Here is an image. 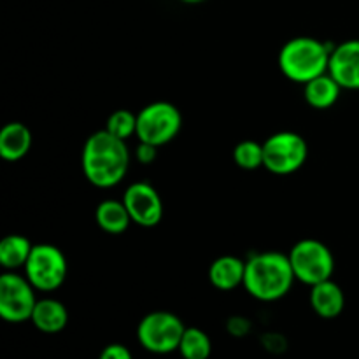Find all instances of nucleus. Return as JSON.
<instances>
[{
	"label": "nucleus",
	"mask_w": 359,
	"mask_h": 359,
	"mask_svg": "<svg viewBox=\"0 0 359 359\" xmlns=\"http://www.w3.org/2000/svg\"><path fill=\"white\" fill-rule=\"evenodd\" d=\"M342 86L328 72L305 84V100L314 109H330L340 97Z\"/></svg>",
	"instance_id": "nucleus-16"
},
{
	"label": "nucleus",
	"mask_w": 359,
	"mask_h": 359,
	"mask_svg": "<svg viewBox=\"0 0 359 359\" xmlns=\"http://www.w3.org/2000/svg\"><path fill=\"white\" fill-rule=\"evenodd\" d=\"M98 359H133V358L128 347L121 346V344H111V346H107L104 351H102Z\"/></svg>",
	"instance_id": "nucleus-22"
},
{
	"label": "nucleus",
	"mask_w": 359,
	"mask_h": 359,
	"mask_svg": "<svg viewBox=\"0 0 359 359\" xmlns=\"http://www.w3.org/2000/svg\"><path fill=\"white\" fill-rule=\"evenodd\" d=\"M263 167L277 175H287L300 170L309 156V146L294 132H279L270 135L263 144Z\"/></svg>",
	"instance_id": "nucleus-7"
},
{
	"label": "nucleus",
	"mask_w": 359,
	"mask_h": 359,
	"mask_svg": "<svg viewBox=\"0 0 359 359\" xmlns=\"http://www.w3.org/2000/svg\"><path fill=\"white\" fill-rule=\"evenodd\" d=\"M186 326L172 312L156 311L144 316L137 326L140 346L153 354H168L179 351Z\"/></svg>",
	"instance_id": "nucleus-5"
},
{
	"label": "nucleus",
	"mask_w": 359,
	"mask_h": 359,
	"mask_svg": "<svg viewBox=\"0 0 359 359\" xmlns=\"http://www.w3.org/2000/svg\"><path fill=\"white\" fill-rule=\"evenodd\" d=\"M328 74L342 90H359V39L335 46L330 55Z\"/></svg>",
	"instance_id": "nucleus-11"
},
{
	"label": "nucleus",
	"mask_w": 359,
	"mask_h": 359,
	"mask_svg": "<svg viewBox=\"0 0 359 359\" xmlns=\"http://www.w3.org/2000/svg\"><path fill=\"white\" fill-rule=\"evenodd\" d=\"M67 259L56 245L39 244L34 245L25 265L27 279L39 291H55L65 283Z\"/></svg>",
	"instance_id": "nucleus-8"
},
{
	"label": "nucleus",
	"mask_w": 359,
	"mask_h": 359,
	"mask_svg": "<svg viewBox=\"0 0 359 359\" xmlns=\"http://www.w3.org/2000/svg\"><path fill=\"white\" fill-rule=\"evenodd\" d=\"M182 116L170 102H153L137 114V137L151 146H165L179 133Z\"/></svg>",
	"instance_id": "nucleus-6"
},
{
	"label": "nucleus",
	"mask_w": 359,
	"mask_h": 359,
	"mask_svg": "<svg viewBox=\"0 0 359 359\" xmlns=\"http://www.w3.org/2000/svg\"><path fill=\"white\" fill-rule=\"evenodd\" d=\"M294 279L290 256L280 252H262L245 262L244 287L259 302H276L286 297Z\"/></svg>",
	"instance_id": "nucleus-2"
},
{
	"label": "nucleus",
	"mask_w": 359,
	"mask_h": 359,
	"mask_svg": "<svg viewBox=\"0 0 359 359\" xmlns=\"http://www.w3.org/2000/svg\"><path fill=\"white\" fill-rule=\"evenodd\" d=\"M32 323L35 328L42 333H60L69 323V312H67L65 305L53 298H44V300H37L32 314Z\"/></svg>",
	"instance_id": "nucleus-15"
},
{
	"label": "nucleus",
	"mask_w": 359,
	"mask_h": 359,
	"mask_svg": "<svg viewBox=\"0 0 359 359\" xmlns=\"http://www.w3.org/2000/svg\"><path fill=\"white\" fill-rule=\"evenodd\" d=\"M311 305L316 314L323 319H335L346 307V297L342 287L332 279L312 286Z\"/></svg>",
	"instance_id": "nucleus-12"
},
{
	"label": "nucleus",
	"mask_w": 359,
	"mask_h": 359,
	"mask_svg": "<svg viewBox=\"0 0 359 359\" xmlns=\"http://www.w3.org/2000/svg\"><path fill=\"white\" fill-rule=\"evenodd\" d=\"M123 203L126 205L132 223L139 226H156L163 216V202L156 189L147 182H133L128 186Z\"/></svg>",
	"instance_id": "nucleus-10"
},
{
	"label": "nucleus",
	"mask_w": 359,
	"mask_h": 359,
	"mask_svg": "<svg viewBox=\"0 0 359 359\" xmlns=\"http://www.w3.org/2000/svg\"><path fill=\"white\" fill-rule=\"evenodd\" d=\"M233 161L244 170H256L265 163V154H263V144L255 140H244L237 144L233 149Z\"/></svg>",
	"instance_id": "nucleus-20"
},
{
	"label": "nucleus",
	"mask_w": 359,
	"mask_h": 359,
	"mask_svg": "<svg viewBox=\"0 0 359 359\" xmlns=\"http://www.w3.org/2000/svg\"><path fill=\"white\" fill-rule=\"evenodd\" d=\"M32 147V132L23 123H7L0 132V156L6 161H20Z\"/></svg>",
	"instance_id": "nucleus-14"
},
{
	"label": "nucleus",
	"mask_w": 359,
	"mask_h": 359,
	"mask_svg": "<svg viewBox=\"0 0 359 359\" xmlns=\"http://www.w3.org/2000/svg\"><path fill=\"white\" fill-rule=\"evenodd\" d=\"M95 219L102 230L111 235L123 233L128 230L130 223H132V217H130L125 203L116 202V200H105V202L98 203Z\"/></svg>",
	"instance_id": "nucleus-17"
},
{
	"label": "nucleus",
	"mask_w": 359,
	"mask_h": 359,
	"mask_svg": "<svg viewBox=\"0 0 359 359\" xmlns=\"http://www.w3.org/2000/svg\"><path fill=\"white\" fill-rule=\"evenodd\" d=\"M245 262L235 256H221L210 265L209 280L216 290L231 291L244 284Z\"/></svg>",
	"instance_id": "nucleus-13"
},
{
	"label": "nucleus",
	"mask_w": 359,
	"mask_h": 359,
	"mask_svg": "<svg viewBox=\"0 0 359 359\" xmlns=\"http://www.w3.org/2000/svg\"><path fill=\"white\" fill-rule=\"evenodd\" d=\"M156 146H151V144L140 142V146L137 147V158H139L140 163L149 165L156 160Z\"/></svg>",
	"instance_id": "nucleus-23"
},
{
	"label": "nucleus",
	"mask_w": 359,
	"mask_h": 359,
	"mask_svg": "<svg viewBox=\"0 0 359 359\" xmlns=\"http://www.w3.org/2000/svg\"><path fill=\"white\" fill-rule=\"evenodd\" d=\"M335 46L312 37L287 41L279 53V67L287 79L307 84L309 81L328 72L330 55Z\"/></svg>",
	"instance_id": "nucleus-3"
},
{
	"label": "nucleus",
	"mask_w": 359,
	"mask_h": 359,
	"mask_svg": "<svg viewBox=\"0 0 359 359\" xmlns=\"http://www.w3.org/2000/svg\"><path fill=\"white\" fill-rule=\"evenodd\" d=\"M35 287L27 277L16 273H4L0 277V316L7 323H25L32 319L37 300Z\"/></svg>",
	"instance_id": "nucleus-9"
},
{
	"label": "nucleus",
	"mask_w": 359,
	"mask_h": 359,
	"mask_svg": "<svg viewBox=\"0 0 359 359\" xmlns=\"http://www.w3.org/2000/svg\"><path fill=\"white\" fill-rule=\"evenodd\" d=\"M181 2H186V4H200V2H205V0H181Z\"/></svg>",
	"instance_id": "nucleus-24"
},
{
	"label": "nucleus",
	"mask_w": 359,
	"mask_h": 359,
	"mask_svg": "<svg viewBox=\"0 0 359 359\" xmlns=\"http://www.w3.org/2000/svg\"><path fill=\"white\" fill-rule=\"evenodd\" d=\"M34 249L32 242L21 235H7L0 242V263L4 269L14 270L27 265L30 252Z\"/></svg>",
	"instance_id": "nucleus-18"
},
{
	"label": "nucleus",
	"mask_w": 359,
	"mask_h": 359,
	"mask_svg": "<svg viewBox=\"0 0 359 359\" xmlns=\"http://www.w3.org/2000/svg\"><path fill=\"white\" fill-rule=\"evenodd\" d=\"M130 167L126 140L118 139L107 130L88 137L83 147V172L97 188H112L125 179Z\"/></svg>",
	"instance_id": "nucleus-1"
},
{
	"label": "nucleus",
	"mask_w": 359,
	"mask_h": 359,
	"mask_svg": "<svg viewBox=\"0 0 359 359\" xmlns=\"http://www.w3.org/2000/svg\"><path fill=\"white\" fill-rule=\"evenodd\" d=\"M105 130L118 139L126 140L128 137L137 135V116L126 109H119L109 116Z\"/></svg>",
	"instance_id": "nucleus-21"
},
{
	"label": "nucleus",
	"mask_w": 359,
	"mask_h": 359,
	"mask_svg": "<svg viewBox=\"0 0 359 359\" xmlns=\"http://www.w3.org/2000/svg\"><path fill=\"white\" fill-rule=\"evenodd\" d=\"M179 353L184 359H209L212 353V342L200 328H186Z\"/></svg>",
	"instance_id": "nucleus-19"
},
{
	"label": "nucleus",
	"mask_w": 359,
	"mask_h": 359,
	"mask_svg": "<svg viewBox=\"0 0 359 359\" xmlns=\"http://www.w3.org/2000/svg\"><path fill=\"white\" fill-rule=\"evenodd\" d=\"M287 256L297 280L311 287L332 279L335 272V258L332 251L328 245L316 238H304L297 242Z\"/></svg>",
	"instance_id": "nucleus-4"
}]
</instances>
